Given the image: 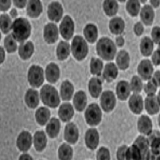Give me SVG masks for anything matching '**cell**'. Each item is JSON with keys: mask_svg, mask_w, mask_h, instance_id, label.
Segmentation results:
<instances>
[{"mask_svg": "<svg viewBox=\"0 0 160 160\" xmlns=\"http://www.w3.org/2000/svg\"><path fill=\"white\" fill-rule=\"evenodd\" d=\"M11 29H12L13 38L19 42H23L31 34V25L27 19H16L13 23Z\"/></svg>", "mask_w": 160, "mask_h": 160, "instance_id": "obj_1", "label": "cell"}, {"mask_svg": "<svg viewBox=\"0 0 160 160\" xmlns=\"http://www.w3.org/2000/svg\"><path fill=\"white\" fill-rule=\"evenodd\" d=\"M96 49L99 56L106 60H113L117 52L115 44L108 38H103L99 40Z\"/></svg>", "mask_w": 160, "mask_h": 160, "instance_id": "obj_2", "label": "cell"}, {"mask_svg": "<svg viewBox=\"0 0 160 160\" xmlns=\"http://www.w3.org/2000/svg\"><path fill=\"white\" fill-rule=\"evenodd\" d=\"M40 96L43 104L50 108H57L60 103L58 91L53 87L48 84L42 87Z\"/></svg>", "mask_w": 160, "mask_h": 160, "instance_id": "obj_3", "label": "cell"}, {"mask_svg": "<svg viewBox=\"0 0 160 160\" xmlns=\"http://www.w3.org/2000/svg\"><path fill=\"white\" fill-rule=\"evenodd\" d=\"M72 51L75 58L82 60L87 55L88 48L87 44L82 37L76 36L72 44Z\"/></svg>", "mask_w": 160, "mask_h": 160, "instance_id": "obj_4", "label": "cell"}, {"mask_svg": "<svg viewBox=\"0 0 160 160\" xmlns=\"http://www.w3.org/2000/svg\"><path fill=\"white\" fill-rule=\"evenodd\" d=\"M86 121L90 126L98 125L102 120V111L98 105L91 104L88 106L85 113Z\"/></svg>", "mask_w": 160, "mask_h": 160, "instance_id": "obj_5", "label": "cell"}, {"mask_svg": "<svg viewBox=\"0 0 160 160\" xmlns=\"http://www.w3.org/2000/svg\"><path fill=\"white\" fill-rule=\"evenodd\" d=\"M28 80L33 87H40L44 81L43 71L42 68L38 66H31L28 73Z\"/></svg>", "mask_w": 160, "mask_h": 160, "instance_id": "obj_6", "label": "cell"}, {"mask_svg": "<svg viewBox=\"0 0 160 160\" xmlns=\"http://www.w3.org/2000/svg\"><path fill=\"white\" fill-rule=\"evenodd\" d=\"M74 31V24L69 16H66L60 26V32L65 40H69L73 37Z\"/></svg>", "mask_w": 160, "mask_h": 160, "instance_id": "obj_7", "label": "cell"}, {"mask_svg": "<svg viewBox=\"0 0 160 160\" xmlns=\"http://www.w3.org/2000/svg\"><path fill=\"white\" fill-rule=\"evenodd\" d=\"M116 104V99L112 91H106L102 93L101 97V105L106 112L112 111Z\"/></svg>", "mask_w": 160, "mask_h": 160, "instance_id": "obj_8", "label": "cell"}, {"mask_svg": "<svg viewBox=\"0 0 160 160\" xmlns=\"http://www.w3.org/2000/svg\"><path fill=\"white\" fill-rule=\"evenodd\" d=\"M44 38L48 43L52 44L58 38V29L56 25L49 23L44 27Z\"/></svg>", "mask_w": 160, "mask_h": 160, "instance_id": "obj_9", "label": "cell"}, {"mask_svg": "<svg viewBox=\"0 0 160 160\" xmlns=\"http://www.w3.org/2000/svg\"><path fill=\"white\" fill-rule=\"evenodd\" d=\"M145 108L150 115H154L158 113L160 110V99L159 96L155 95H148L145 99Z\"/></svg>", "mask_w": 160, "mask_h": 160, "instance_id": "obj_10", "label": "cell"}, {"mask_svg": "<svg viewBox=\"0 0 160 160\" xmlns=\"http://www.w3.org/2000/svg\"><path fill=\"white\" fill-rule=\"evenodd\" d=\"M140 151L142 160L149 159V141L144 137L139 136L133 143Z\"/></svg>", "mask_w": 160, "mask_h": 160, "instance_id": "obj_11", "label": "cell"}, {"mask_svg": "<svg viewBox=\"0 0 160 160\" xmlns=\"http://www.w3.org/2000/svg\"><path fill=\"white\" fill-rule=\"evenodd\" d=\"M63 9L61 4L57 2L51 3L48 7V16L52 21L58 22L62 18Z\"/></svg>", "mask_w": 160, "mask_h": 160, "instance_id": "obj_12", "label": "cell"}, {"mask_svg": "<svg viewBox=\"0 0 160 160\" xmlns=\"http://www.w3.org/2000/svg\"><path fill=\"white\" fill-rule=\"evenodd\" d=\"M32 136L28 131H23L19 136L17 140V145L20 151L26 152L32 145Z\"/></svg>", "mask_w": 160, "mask_h": 160, "instance_id": "obj_13", "label": "cell"}, {"mask_svg": "<svg viewBox=\"0 0 160 160\" xmlns=\"http://www.w3.org/2000/svg\"><path fill=\"white\" fill-rule=\"evenodd\" d=\"M64 138L71 144H75L78 138V131L77 126L73 123H68L66 126Z\"/></svg>", "mask_w": 160, "mask_h": 160, "instance_id": "obj_14", "label": "cell"}, {"mask_svg": "<svg viewBox=\"0 0 160 160\" xmlns=\"http://www.w3.org/2000/svg\"><path fill=\"white\" fill-rule=\"evenodd\" d=\"M138 72L140 77L144 80H149L153 74L152 64L149 60H142L139 65Z\"/></svg>", "mask_w": 160, "mask_h": 160, "instance_id": "obj_15", "label": "cell"}, {"mask_svg": "<svg viewBox=\"0 0 160 160\" xmlns=\"http://www.w3.org/2000/svg\"><path fill=\"white\" fill-rule=\"evenodd\" d=\"M86 144L90 149H95L96 148L99 144V134L96 129L91 128L86 132Z\"/></svg>", "mask_w": 160, "mask_h": 160, "instance_id": "obj_16", "label": "cell"}, {"mask_svg": "<svg viewBox=\"0 0 160 160\" xmlns=\"http://www.w3.org/2000/svg\"><path fill=\"white\" fill-rule=\"evenodd\" d=\"M129 105L133 113L136 114H140L143 109V100L142 96L138 93H134L130 98Z\"/></svg>", "mask_w": 160, "mask_h": 160, "instance_id": "obj_17", "label": "cell"}, {"mask_svg": "<svg viewBox=\"0 0 160 160\" xmlns=\"http://www.w3.org/2000/svg\"><path fill=\"white\" fill-rule=\"evenodd\" d=\"M46 75L48 82L55 83L58 80L60 75L58 66L53 62L49 64L46 68Z\"/></svg>", "mask_w": 160, "mask_h": 160, "instance_id": "obj_18", "label": "cell"}, {"mask_svg": "<svg viewBox=\"0 0 160 160\" xmlns=\"http://www.w3.org/2000/svg\"><path fill=\"white\" fill-rule=\"evenodd\" d=\"M138 128L140 132L149 135L152 132V123L149 117L142 115L138 121Z\"/></svg>", "mask_w": 160, "mask_h": 160, "instance_id": "obj_19", "label": "cell"}, {"mask_svg": "<svg viewBox=\"0 0 160 160\" xmlns=\"http://www.w3.org/2000/svg\"><path fill=\"white\" fill-rule=\"evenodd\" d=\"M42 11V4L38 0L29 1L27 8L28 15L31 18H37Z\"/></svg>", "mask_w": 160, "mask_h": 160, "instance_id": "obj_20", "label": "cell"}, {"mask_svg": "<svg viewBox=\"0 0 160 160\" xmlns=\"http://www.w3.org/2000/svg\"><path fill=\"white\" fill-rule=\"evenodd\" d=\"M74 109L69 103H64L59 109V116L61 120L64 122H68L74 115Z\"/></svg>", "mask_w": 160, "mask_h": 160, "instance_id": "obj_21", "label": "cell"}, {"mask_svg": "<svg viewBox=\"0 0 160 160\" xmlns=\"http://www.w3.org/2000/svg\"><path fill=\"white\" fill-rule=\"evenodd\" d=\"M140 17L142 22L146 26H151L153 22L154 12L153 8L149 5H146L142 8Z\"/></svg>", "mask_w": 160, "mask_h": 160, "instance_id": "obj_22", "label": "cell"}, {"mask_svg": "<svg viewBox=\"0 0 160 160\" xmlns=\"http://www.w3.org/2000/svg\"><path fill=\"white\" fill-rule=\"evenodd\" d=\"M87 96L84 92L80 91L76 93L74 98V105L75 108L78 112L83 111L87 105Z\"/></svg>", "mask_w": 160, "mask_h": 160, "instance_id": "obj_23", "label": "cell"}, {"mask_svg": "<svg viewBox=\"0 0 160 160\" xmlns=\"http://www.w3.org/2000/svg\"><path fill=\"white\" fill-rule=\"evenodd\" d=\"M47 137L43 131H37L34 137L35 148L38 152L43 151L47 145Z\"/></svg>", "mask_w": 160, "mask_h": 160, "instance_id": "obj_24", "label": "cell"}, {"mask_svg": "<svg viewBox=\"0 0 160 160\" xmlns=\"http://www.w3.org/2000/svg\"><path fill=\"white\" fill-rule=\"evenodd\" d=\"M25 102L29 108H35L39 104V98L38 91L29 89L25 96Z\"/></svg>", "mask_w": 160, "mask_h": 160, "instance_id": "obj_25", "label": "cell"}, {"mask_svg": "<svg viewBox=\"0 0 160 160\" xmlns=\"http://www.w3.org/2000/svg\"><path fill=\"white\" fill-rule=\"evenodd\" d=\"M109 27L112 33L116 35L120 34L123 32L125 24L122 19L116 17L111 19Z\"/></svg>", "mask_w": 160, "mask_h": 160, "instance_id": "obj_26", "label": "cell"}, {"mask_svg": "<svg viewBox=\"0 0 160 160\" xmlns=\"http://www.w3.org/2000/svg\"><path fill=\"white\" fill-rule=\"evenodd\" d=\"M117 95L120 100H126L130 93V87L126 81H121L118 84L117 88Z\"/></svg>", "mask_w": 160, "mask_h": 160, "instance_id": "obj_27", "label": "cell"}, {"mask_svg": "<svg viewBox=\"0 0 160 160\" xmlns=\"http://www.w3.org/2000/svg\"><path fill=\"white\" fill-rule=\"evenodd\" d=\"M74 90V87L71 82L68 81L62 82L60 90L62 99L65 101L71 100Z\"/></svg>", "mask_w": 160, "mask_h": 160, "instance_id": "obj_28", "label": "cell"}, {"mask_svg": "<svg viewBox=\"0 0 160 160\" xmlns=\"http://www.w3.org/2000/svg\"><path fill=\"white\" fill-rule=\"evenodd\" d=\"M60 124L59 121L56 118H52L48 124L46 128L48 135L50 138H53L58 135L60 130Z\"/></svg>", "mask_w": 160, "mask_h": 160, "instance_id": "obj_29", "label": "cell"}, {"mask_svg": "<svg viewBox=\"0 0 160 160\" xmlns=\"http://www.w3.org/2000/svg\"><path fill=\"white\" fill-rule=\"evenodd\" d=\"M34 52V46L31 41L22 43L19 48V54L22 59L29 58Z\"/></svg>", "mask_w": 160, "mask_h": 160, "instance_id": "obj_30", "label": "cell"}, {"mask_svg": "<svg viewBox=\"0 0 160 160\" xmlns=\"http://www.w3.org/2000/svg\"><path fill=\"white\" fill-rule=\"evenodd\" d=\"M118 72L116 66L113 62L108 63L106 65L104 69L103 77L108 82H111L117 78Z\"/></svg>", "mask_w": 160, "mask_h": 160, "instance_id": "obj_31", "label": "cell"}, {"mask_svg": "<svg viewBox=\"0 0 160 160\" xmlns=\"http://www.w3.org/2000/svg\"><path fill=\"white\" fill-rule=\"evenodd\" d=\"M84 35L90 43H93L96 41L98 37V29L93 24H88L84 29Z\"/></svg>", "mask_w": 160, "mask_h": 160, "instance_id": "obj_32", "label": "cell"}, {"mask_svg": "<svg viewBox=\"0 0 160 160\" xmlns=\"http://www.w3.org/2000/svg\"><path fill=\"white\" fill-rule=\"evenodd\" d=\"M117 64L121 70H125L129 67L130 57L129 53L124 50H122L118 53L117 58Z\"/></svg>", "mask_w": 160, "mask_h": 160, "instance_id": "obj_33", "label": "cell"}, {"mask_svg": "<svg viewBox=\"0 0 160 160\" xmlns=\"http://www.w3.org/2000/svg\"><path fill=\"white\" fill-rule=\"evenodd\" d=\"M35 117L38 123L41 126H44L49 119L50 112L47 108H40L36 112Z\"/></svg>", "mask_w": 160, "mask_h": 160, "instance_id": "obj_34", "label": "cell"}, {"mask_svg": "<svg viewBox=\"0 0 160 160\" xmlns=\"http://www.w3.org/2000/svg\"><path fill=\"white\" fill-rule=\"evenodd\" d=\"M89 89L91 96L94 98L98 97L102 90L101 81L98 78H91L89 84Z\"/></svg>", "mask_w": 160, "mask_h": 160, "instance_id": "obj_35", "label": "cell"}, {"mask_svg": "<svg viewBox=\"0 0 160 160\" xmlns=\"http://www.w3.org/2000/svg\"><path fill=\"white\" fill-rule=\"evenodd\" d=\"M153 50V43L148 37H144L140 43V50L144 56H149Z\"/></svg>", "mask_w": 160, "mask_h": 160, "instance_id": "obj_36", "label": "cell"}, {"mask_svg": "<svg viewBox=\"0 0 160 160\" xmlns=\"http://www.w3.org/2000/svg\"><path fill=\"white\" fill-rule=\"evenodd\" d=\"M57 53L59 60H63L67 58L70 53L69 43L64 41H61L57 48Z\"/></svg>", "mask_w": 160, "mask_h": 160, "instance_id": "obj_37", "label": "cell"}, {"mask_svg": "<svg viewBox=\"0 0 160 160\" xmlns=\"http://www.w3.org/2000/svg\"><path fill=\"white\" fill-rule=\"evenodd\" d=\"M103 8L106 15L112 16L117 14L118 10V4L116 1H105L103 4Z\"/></svg>", "mask_w": 160, "mask_h": 160, "instance_id": "obj_38", "label": "cell"}, {"mask_svg": "<svg viewBox=\"0 0 160 160\" xmlns=\"http://www.w3.org/2000/svg\"><path fill=\"white\" fill-rule=\"evenodd\" d=\"M59 158L60 160H71L73 157V149L67 144H62L58 150Z\"/></svg>", "mask_w": 160, "mask_h": 160, "instance_id": "obj_39", "label": "cell"}, {"mask_svg": "<svg viewBox=\"0 0 160 160\" xmlns=\"http://www.w3.org/2000/svg\"><path fill=\"white\" fill-rule=\"evenodd\" d=\"M126 159L127 160H142L140 152L138 148L133 144L132 146L128 148L126 151Z\"/></svg>", "mask_w": 160, "mask_h": 160, "instance_id": "obj_40", "label": "cell"}, {"mask_svg": "<svg viewBox=\"0 0 160 160\" xmlns=\"http://www.w3.org/2000/svg\"><path fill=\"white\" fill-rule=\"evenodd\" d=\"M140 5L138 1L131 0L129 1L127 4L126 8L130 15L133 17L137 16L138 15L140 10Z\"/></svg>", "mask_w": 160, "mask_h": 160, "instance_id": "obj_41", "label": "cell"}, {"mask_svg": "<svg viewBox=\"0 0 160 160\" xmlns=\"http://www.w3.org/2000/svg\"><path fill=\"white\" fill-rule=\"evenodd\" d=\"M1 29L3 33L7 34L12 28V22L11 19L8 15L6 14L1 15Z\"/></svg>", "mask_w": 160, "mask_h": 160, "instance_id": "obj_42", "label": "cell"}, {"mask_svg": "<svg viewBox=\"0 0 160 160\" xmlns=\"http://www.w3.org/2000/svg\"><path fill=\"white\" fill-rule=\"evenodd\" d=\"M102 66V62L100 59L95 58L91 59L90 62V71L92 74L100 75Z\"/></svg>", "mask_w": 160, "mask_h": 160, "instance_id": "obj_43", "label": "cell"}, {"mask_svg": "<svg viewBox=\"0 0 160 160\" xmlns=\"http://www.w3.org/2000/svg\"><path fill=\"white\" fill-rule=\"evenodd\" d=\"M4 46L9 53L14 52L17 49L16 43L11 35L6 37L4 40Z\"/></svg>", "mask_w": 160, "mask_h": 160, "instance_id": "obj_44", "label": "cell"}, {"mask_svg": "<svg viewBox=\"0 0 160 160\" xmlns=\"http://www.w3.org/2000/svg\"><path fill=\"white\" fill-rule=\"evenodd\" d=\"M142 83L139 77L134 76L131 80L130 89L135 93H138L142 91Z\"/></svg>", "mask_w": 160, "mask_h": 160, "instance_id": "obj_45", "label": "cell"}, {"mask_svg": "<svg viewBox=\"0 0 160 160\" xmlns=\"http://www.w3.org/2000/svg\"><path fill=\"white\" fill-rule=\"evenodd\" d=\"M160 140L159 136L155 137L152 139L151 148L153 154L158 155L160 154Z\"/></svg>", "mask_w": 160, "mask_h": 160, "instance_id": "obj_46", "label": "cell"}, {"mask_svg": "<svg viewBox=\"0 0 160 160\" xmlns=\"http://www.w3.org/2000/svg\"><path fill=\"white\" fill-rule=\"evenodd\" d=\"M98 160H106L110 159L109 150L105 148H101L99 149L97 155Z\"/></svg>", "mask_w": 160, "mask_h": 160, "instance_id": "obj_47", "label": "cell"}, {"mask_svg": "<svg viewBox=\"0 0 160 160\" xmlns=\"http://www.w3.org/2000/svg\"><path fill=\"white\" fill-rule=\"evenodd\" d=\"M157 87L154 83L152 81H149L148 83L144 86V90L148 95H155L157 91Z\"/></svg>", "mask_w": 160, "mask_h": 160, "instance_id": "obj_48", "label": "cell"}, {"mask_svg": "<svg viewBox=\"0 0 160 160\" xmlns=\"http://www.w3.org/2000/svg\"><path fill=\"white\" fill-rule=\"evenodd\" d=\"M152 36L153 38V41L156 44H160V28L155 27L153 28L152 32Z\"/></svg>", "mask_w": 160, "mask_h": 160, "instance_id": "obj_49", "label": "cell"}, {"mask_svg": "<svg viewBox=\"0 0 160 160\" xmlns=\"http://www.w3.org/2000/svg\"><path fill=\"white\" fill-rule=\"evenodd\" d=\"M127 146L126 145L122 146L119 148L117 153V157L118 160H122L126 159V153Z\"/></svg>", "mask_w": 160, "mask_h": 160, "instance_id": "obj_50", "label": "cell"}, {"mask_svg": "<svg viewBox=\"0 0 160 160\" xmlns=\"http://www.w3.org/2000/svg\"><path fill=\"white\" fill-rule=\"evenodd\" d=\"M134 32L137 36H140L144 32V27L140 22H137L134 26Z\"/></svg>", "mask_w": 160, "mask_h": 160, "instance_id": "obj_51", "label": "cell"}, {"mask_svg": "<svg viewBox=\"0 0 160 160\" xmlns=\"http://www.w3.org/2000/svg\"><path fill=\"white\" fill-rule=\"evenodd\" d=\"M152 60L153 64H154L155 65L158 66L160 65V54L159 50H158L154 53L152 56Z\"/></svg>", "mask_w": 160, "mask_h": 160, "instance_id": "obj_52", "label": "cell"}, {"mask_svg": "<svg viewBox=\"0 0 160 160\" xmlns=\"http://www.w3.org/2000/svg\"><path fill=\"white\" fill-rule=\"evenodd\" d=\"M11 6L10 1H1V10L7 11Z\"/></svg>", "mask_w": 160, "mask_h": 160, "instance_id": "obj_53", "label": "cell"}, {"mask_svg": "<svg viewBox=\"0 0 160 160\" xmlns=\"http://www.w3.org/2000/svg\"><path fill=\"white\" fill-rule=\"evenodd\" d=\"M152 81L154 83L157 87L160 86V71H157V72L155 73L152 79Z\"/></svg>", "mask_w": 160, "mask_h": 160, "instance_id": "obj_54", "label": "cell"}, {"mask_svg": "<svg viewBox=\"0 0 160 160\" xmlns=\"http://www.w3.org/2000/svg\"><path fill=\"white\" fill-rule=\"evenodd\" d=\"M26 1H13L15 6L19 8H23L26 6Z\"/></svg>", "mask_w": 160, "mask_h": 160, "instance_id": "obj_55", "label": "cell"}, {"mask_svg": "<svg viewBox=\"0 0 160 160\" xmlns=\"http://www.w3.org/2000/svg\"><path fill=\"white\" fill-rule=\"evenodd\" d=\"M118 47H122L123 46L124 43V40L122 37H118L116 39Z\"/></svg>", "mask_w": 160, "mask_h": 160, "instance_id": "obj_56", "label": "cell"}, {"mask_svg": "<svg viewBox=\"0 0 160 160\" xmlns=\"http://www.w3.org/2000/svg\"><path fill=\"white\" fill-rule=\"evenodd\" d=\"M1 57H0V59H1V63H2L4 60V58H5V52L4 51L2 47H1Z\"/></svg>", "mask_w": 160, "mask_h": 160, "instance_id": "obj_57", "label": "cell"}, {"mask_svg": "<svg viewBox=\"0 0 160 160\" xmlns=\"http://www.w3.org/2000/svg\"><path fill=\"white\" fill-rule=\"evenodd\" d=\"M20 160H32V158H31V156H29L28 154L22 155L20 157Z\"/></svg>", "mask_w": 160, "mask_h": 160, "instance_id": "obj_58", "label": "cell"}, {"mask_svg": "<svg viewBox=\"0 0 160 160\" xmlns=\"http://www.w3.org/2000/svg\"><path fill=\"white\" fill-rule=\"evenodd\" d=\"M151 4L155 8H157L160 4V1H151Z\"/></svg>", "mask_w": 160, "mask_h": 160, "instance_id": "obj_59", "label": "cell"}, {"mask_svg": "<svg viewBox=\"0 0 160 160\" xmlns=\"http://www.w3.org/2000/svg\"><path fill=\"white\" fill-rule=\"evenodd\" d=\"M10 15H11L12 18H15L17 16V12L16 10L15 9H12L10 11Z\"/></svg>", "mask_w": 160, "mask_h": 160, "instance_id": "obj_60", "label": "cell"}]
</instances>
